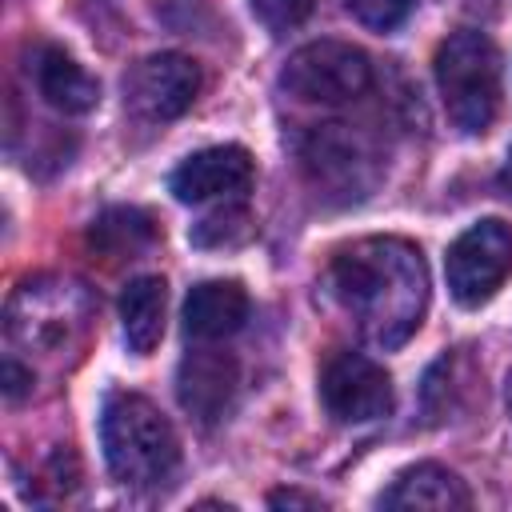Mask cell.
Returning <instances> with one entry per match:
<instances>
[{
    "label": "cell",
    "mask_w": 512,
    "mask_h": 512,
    "mask_svg": "<svg viewBox=\"0 0 512 512\" xmlns=\"http://www.w3.org/2000/svg\"><path fill=\"white\" fill-rule=\"evenodd\" d=\"M32 80H36V92L44 96V104H52L56 112H68V116H80V112L96 108V100H100V84L60 44L36 48Z\"/></svg>",
    "instance_id": "4fadbf2b"
},
{
    "label": "cell",
    "mask_w": 512,
    "mask_h": 512,
    "mask_svg": "<svg viewBox=\"0 0 512 512\" xmlns=\"http://www.w3.org/2000/svg\"><path fill=\"white\" fill-rule=\"evenodd\" d=\"M280 88L316 108H340L360 100L372 88V64L356 44L344 40H312L296 48L280 72Z\"/></svg>",
    "instance_id": "8992f818"
},
{
    "label": "cell",
    "mask_w": 512,
    "mask_h": 512,
    "mask_svg": "<svg viewBox=\"0 0 512 512\" xmlns=\"http://www.w3.org/2000/svg\"><path fill=\"white\" fill-rule=\"evenodd\" d=\"M92 320H96L92 292L68 276H32L8 296L4 308L8 340L44 360H60L76 352Z\"/></svg>",
    "instance_id": "3957f363"
},
{
    "label": "cell",
    "mask_w": 512,
    "mask_h": 512,
    "mask_svg": "<svg viewBox=\"0 0 512 512\" xmlns=\"http://www.w3.org/2000/svg\"><path fill=\"white\" fill-rule=\"evenodd\" d=\"M504 180H508V188H512V148H508V160H504Z\"/></svg>",
    "instance_id": "603a6c76"
},
{
    "label": "cell",
    "mask_w": 512,
    "mask_h": 512,
    "mask_svg": "<svg viewBox=\"0 0 512 512\" xmlns=\"http://www.w3.org/2000/svg\"><path fill=\"white\" fill-rule=\"evenodd\" d=\"M236 388H240V368L228 352L220 348H196L180 360V372H176V396H180V408L200 420V424H216L228 416L232 400H236Z\"/></svg>",
    "instance_id": "8fae6325"
},
{
    "label": "cell",
    "mask_w": 512,
    "mask_h": 512,
    "mask_svg": "<svg viewBox=\"0 0 512 512\" xmlns=\"http://www.w3.org/2000/svg\"><path fill=\"white\" fill-rule=\"evenodd\" d=\"M320 400L332 420L368 424L392 412V380L360 352H332L320 368Z\"/></svg>",
    "instance_id": "9c48e42d"
},
{
    "label": "cell",
    "mask_w": 512,
    "mask_h": 512,
    "mask_svg": "<svg viewBox=\"0 0 512 512\" xmlns=\"http://www.w3.org/2000/svg\"><path fill=\"white\" fill-rule=\"evenodd\" d=\"M108 472L128 488H160L180 468V440L164 412L140 392H112L100 412Z\"/></svg>",
    "instance_id": "7a4b0ae2"
},
{
    "label": "cell",
    "mask_w": 512,
    "mask_h": 512,
    "mask_svg": "<svg viewBox=\"0 0 512 512\" xmlns=\"http://www.w3.org/2000/svg\"><path fill=\"white\" fill-rule=\"evenodd\" d=\"M508 412H512V376H508Z\"/></svg>",
    "instance_id": "cb8c5ba5"
},
{
    "label": "cell",
    "mask_w": 512,
    "mask_h": 512,
    "mask_svg": "<svg viewBox=\"0 0 512 512\" xmlns=\"http://www.w3.org/2000/svg\"><path fill=\"white\" fill-rule=\"evenodd\" d=\"M248 4H252L256 20H260L272 36H284V32L300 28V24L312 16V8H316V0H248Z\"/></svg>",
    "instance_id": "ac0fdd59"
},
{
    "label": "cell",
    "mask_w": 512,
    "mask_h": 512,
    "mask_svg": "<svg viewBox=\"0 0 512 512\" xmlns=\"http://www.w3.org/2000/svg\"><path fill=\"white\" fill-rule=\"evenodd\" d=\"M464 8H472V12H492L496 0H464Z\"/></svg>",
    "instance_id": "7402d4cb"
},
{
    "label": "cell",
    "mask_w": 512,
    "mask_h": 512,
    "mask_svg": "<svg viewBox=\"0 0 512 512\" xmlns=\"http://www.w3.org/2000/svg\"><path fill=\"white\" fill-rule=\"evenodd\" d=\"M432 68H436V88H440L448 120L468 136L488 132V124L500 112V52H496V44L476 28H460L436 48Z\"/></svg>",
    "instance_id": "277c9868"
},
{
    "label": "cell",
    "mask_w": 512,
    "mask_h": 512,
    "mask_svg": "<svg viewBox=\"0 0 512 512\" xmlns=\"http://www.w3.org/2000/svg\"><path fill=\"white\" fill-rule=\"evenodd\" d=\"M196 92H200V68H196V60H188L180 52L144 56L124 76V108L148 124L184 116L192 108Z\"/></svg>",
    "instance_id": "ba28073f"
},
{
    "label": "cell",
    "mask_w": 512,
    "mask_h": 512,
    "mask_svg": "<svg viewBox=\"0 0 512 512\" xmlns=\"http://www.w3.org/2000/svg\"><path fill=\"white\" fill-rule=\"evenodd\" d=\"M152 240H156L152 216L140 212V208H124V204H120V208H104V212L92 220V228H88V244H92L100 256H108V260L136 256V252H144Z\"/></svg>",
    "instance_id": "2e32d148"
},
{
    "label": "cell",
    "mask_w": 512,
    "mask_h": 512,
    "mask_svg": "<svg viewBox=\"0 0 512 512\" xmlns=\"http://www.w3.org/2000/svg\"><path fill=\"white\" fill-rule=\"evenodd\" d=\"M28 384H32V372H24V368L8 356V360H4V396H8V400H16Z\"/></svg>",
    "instance_id": "ffe728a7"
},
{
    "label": "cell",
    "mask_w": 512,
    "mask_h": 512,
    "mask_svg": "<svg viewBox=\"0 0 512 512\" xmlns=\"http://www.w3.org/2000/svg\"><path fill=\"white\" fill-rule=\"evenodd\" d=\"M384 508H472V492L444 464H412L384 492Z\"/></svg>",
    "instance_id": "5bb4252c"
},
{
    "label": "cell",
    "mask_w": 512,
    "mask_h": 512,
    "mask_svg": "<svg viewBox=\"0 0 512 512\" xmlns=\"http://www.w3.org/2000/svg\"><path fill=\"white\" fill-rule=\"evenodd\" d=\"M164 304H168V284L160 276H136L124 296H120V324H124V344L136 356H148L160 336H164Z\"/></svg>",
    "instance_id": "9a60e30c"
},
{
    "label": "cell",
    "mask_w": 512,
    "mask_h": 512,
    "mask_svg": "<svg viewBox=\"0 0 512 512\" xmlns=\"http://www.w3.org/2000/svg\"><path fill=\"white\" fill-rule=\"evenodd\" d=\"M332 300L376 348H400L424 316L428 268L416 244L400 236H364L344 244L324 272Z\"/></svg>",
    "instance_id": "6da1fadb"
},
{
    "label": "cell",
    "mask_w": 512,
    "mask_h": 512,
    "mask_svg": "<svg viewBox=\"0 0 512 512\" xmlns=\"http://www.w3.org/2000/svg\"><path fill=\"white\" fill-rule=\"evenodd\" d=\"M448 292L464 308H480L512 272V228L504 220H480L464 228L444 260Z\"/></svg>",
    "instance_id": "52a82bcc"
},
{
    "label": "cell",
    "mask_w": 512,
    "mask_h": 512,
    "mask_svg": "<svg viewBox=\"0 0 512 512\" xmlns=\"http://www.w3.org/2000/svg\"><path fill=\"white\" fill-rule=\"evenodd\" d=\"M292 144H296V160H300L304 180L332 204H356L380 180L376 148L352 124H336V120L312 124Z\"/></svg>",
    "instance_id": "5b68a950"
},
{
    "label": "cell",
    "mask_w": 512,
    "mask_h": 512,
    "mask_svg": "<svg viewBox=\"0 0 512 512\" xmlns=\"http://www.w3.org/2000/svg\"><path fill=\"white\" fill-rule=\"evenodd\" d=\"M248 236H252V216H248V208L240 200H224L216 212L196 220L192 232H188V240L196 248H236Z\"/></svg>",
    "instance_id": "e0dca14e"
},
{
    "label": "cell",
    "mask_w": 512,
    "mask_h": 512,
    "mask_svg": "<svg viewBox=\"0 0 512 512\" xmlns=\"http://www.w3.org/2000/svg\"><path fill=\"white\" fill-rule=\"evenodd\" d=\"M248 320V292L236 280H204L184 300V332L200 344L240 332Z\"/></svg>",
    "instance_id": "7c38bea8"
},
{
    "label": "cell",
    "mask_w": 512,
    "mask_h": 512,
    "mask_svg": "<svg viewBox=\"0 0 512 512\" xmlns=\"http://www.w3.org/2000/svg\"><path fill=\"white\" fill-rule=\"evenodd\" d=\"M348 8H352V16L360 24L388 32V28H396L416 8V0H348Z\"/></svg>",
    "instance_id": "d6986e66"
},
{
    "label": "cell",
    "mask_w": 512,
    "mask_h": 512,
    "mask_svg": "<svg viewBox=\"0 0 512 512\" xmlns=\"http://www.w3.org/2000/svg\"><path fill=\"white\" fill-rule=\"evenodd\" d=\"M252 156L240 144L200 148L168 176V188L180 204H208V200H240L252 184Z\"/></svg>",
    "instance_id": "30bf717a"
},
{
    "label": "cell",
    "mask_w": 512,
    "mask_h": 512,
    "mask_svg": "<svg viewBox=\"0 0 512 512\" xmlns=\"http://www.w3.org/2000/svg\"><path fill=\"white\" fill-rule=\"evenodd\" d=\"M268 504L272 508H320L324 500L320 496H308V492H296V488H284V492H272Z\"/></svg>",
    "instance_id": "44dd1931"
}]
</instances>
